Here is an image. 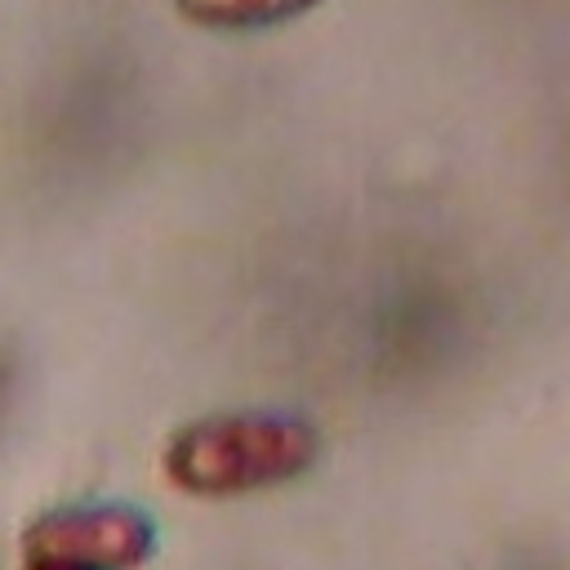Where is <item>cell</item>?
<instances>
[{"label": "cell", "mask_w": 570, "mask_h": 570, "mask_svg": "<svg viewBox=\"0 0 570 570\" xmlns=\"http://www.w3.org/2000/svg\"><path fill=\"white\" fill-rule=\"evenodd\" d=\"M321 454V436L289 410H227L183 423L165 445V476L200 499L249 494L303 476Z\"/></svg>", "instance_id": "obj_1"}, {"label": "cell", "mask_w": 570, "mask_h": 570, "mask_svg": "<svg viewBox=\"0 0 570 570\" xmlns=\"http://www.w3.org/2000/svg\"><path fill=\"white\" fill-rule=\"evenodd\" d=\"M156 552V521L134 503H62L22 534L36 570H138Z\"/></svg>", "instance_id": "obj_2"}, {"label": "cell", "mask_w": 570, "mask_h": 570, "mask_svg": "<svg viewBox=\"0 0 570 570\" xmlns=\"http://www.w3.org/2000/svg\"><path fill=\"white\" fill-rule=\"evenodd\" d=\"M178 13L196 27L214 31H263L307 13L316 0H174Z\"/></svg>", "instance_id": "obj_3"}, {"label": "cell", "mask_w": 570, "mask_h": 570, "mask_svg": "<svg viewBox=\"0 0 570 570\" xmlns=\"http://www.w3.org/2000/svg\"><path fill=\"white\" fill-rule=\"evenodd\" d=\"M22 570H36V566H22Z\"/></svg>", "instance_id": "obj_4"}]
</instances>
